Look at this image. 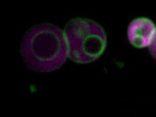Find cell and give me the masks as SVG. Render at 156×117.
Listing matches in <instances>:
<instances>
[{
    "instance_id": "obj_1",
    "label": "cell",
    "mask_w": 156,
    "mask_h": 117,
    "mask_svg": "<svg viewBox=\"0 0 156 117\" xmlns=\"http://www.w3.org/2000/svg\"><path fill=\"white\" fill-rule=\"evenodd\" d=\"M23 61L30 69L50 72L65 62L69 53L65 35L52 24L34 27L26 33L21 46Z\"/></svg>"
},
{
    "instance_id": "obj_2",
    "label": "cell",
    "mask_w": 156,
    "mask_h": 117,
    "mask_svg": "<svg viewBox=\"0 0 156 117\" xmlns=\"http://www.w3.org/2000/svg\"><path fill=\"white\" fill-rule=\"evenodd\" d=\"M64 35L70 58L76 63L95 61L103 54L107 46L104 29L90 19L71 20L66 26Z\"/></svg>"
},
{
    "instance_id": "obj_3",
    "label": "cell",
    "mask_w": 156,
    "mask_h": 117,
    "mask_svg": "<svg viewBox=\"0 0 156 117\" xmlns=\"http://www.w3.org/2000/svg\"><path fill=\"white\" fill-rule=\"evenodd\" d=\"M156 32L154 23L150 19L141 18L133 20L129 26L127 35L129 41L139 48L150 46Z\"/></svg>"
},
{
    "instance_id": "obj_4",
    "label": "cell",
    "mask_w": 156,
    "mask_h": 117,
    "mask_svg": "<svg viewBox=\"0 0 156 117\" xmlns=\"http://www.w3.org/2000/svg\"><path fill=\"white\" fill-rule=\"evenodd\" d=\"M150 46V50L151 54L155 59H156V32H155L153 41H152L151 45Z\"/></svg>"
}]
</instances>
